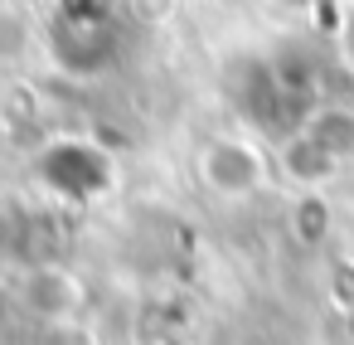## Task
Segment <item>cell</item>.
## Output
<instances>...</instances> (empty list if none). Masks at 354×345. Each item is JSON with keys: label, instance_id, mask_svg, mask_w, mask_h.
<instances>
[{"label": "cell", "instance_id": "cell-1", "mask_svg": "<svg viewBox=\"0 0 354 345\" xmlns=\"http://www.w3.org/2000/svg\"><path fill=\"white\" fill-rule=\"evenodd\" d=\"M194 170H199V185L214 195V200H252L267 190L272 180V161L267 151L252 141V136H238V132H223V136H209L194 156Z\"/></svg>", "mask_w": 354, "mask_h": 345}, {"label": "cell", "instance_id": "cell-2", "mask_svg": "<svg viewBox=\"0 0 354 345\" xmlns=\"http://www.w3.org/2000/svg\"><path fill=\"white\" fill-rule=\"evenodd\" d=\"M83 301H88L83 282H78L73 272H64V267H35V272H25V282H20V306H25L35 321H44V326L73 321V316L83 311Z\"/></svg>", "mask_w": 354, "mask_h": 345}, {"label": "cell", "instance_id": "cell-3", "mask_svg": "<svg viewBox=\"0 0 354 345\" xmlns=\"http://www.w3.org/2000/svg\"><path fill=\"white\" fill-rule=\"evenodd\" d=\"M296 132L306 141H315L339 170L354 161V107L349 103H320V107H310Z\"/></svg>", "mask_w": 354, "mask_h": 345}, {"label": "cell", "instance_id": "cell-4", "mask_svg": "<svg viewBox=\"0 0 354 345\" xmlns=\"http://www.w3.org/2000/svg\"><path fill=\"white\" fill-rule=\"evenodd\" d=\"M277 161H281V175H286V180H296V185H306V190H320V185L339 170V166H335L315 141H306L301 132L281 146V156H277Z\"/></svg>", "mask_w": 354, "mask_h": 345}, {"label": "cell", "instance_id": "cell-5", "mask_svg": "<svg viewBox=\"0 0 354 345\" xmlns=\"http://www.w3.org/2000/svg\"><path fill=\"white\" fill-rule=\"evenodd\" d=\"M267 6H272L277 15H310L320 0H267Z\"/></svg>", "mask_w": 354, "mask_h": 345}]
</instances>
